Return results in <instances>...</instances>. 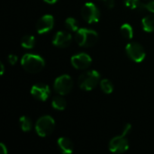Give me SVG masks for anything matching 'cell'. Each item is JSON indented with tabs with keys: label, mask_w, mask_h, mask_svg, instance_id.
Instances as JSON below:
<instances>
[{
	"label": "cell",
	"mask_w": 154,
	"mask_h": 154,
	"mask_svg": "<svg viewBox=\"0 0 154 154\" xmlns=\"http://www.w3.org/2000/svg\"><path fill=\"white\" fill-rule=\"evenodd\" d=\"M131 128H132V125L130 124L125 125L122 134L120 135H117V136L114 137L110 141L109 146H108L110 152H115V153H123V152H125L128 150L129 143H128V140H127L126 136L130 133Z\"/></svg>",
	"instance_id": "obj_1"
},
{
	"label": "cell",
	"mask_w": 154,
	"mask_h": 154,
	"mask_svg": "<svg viewBox=\"0 0 154 154\" xmlns=\"http://www.w3.org/2000/svg\"><path fill=\"white\" fill-rule=\"evenodd\" d=\"M21 64L24 70L29 73H37L40 72L45 66V61L43 58L40 55L26 53L23 56L21 60Z\"/></svg>",
	"instance_id": "obj_2"
},
{
	"label": "cell",
	"mask_w": 154,
	"mask_h": 154,
	"mask_svg": "<svg viewBox=\"0 0 154 154\" xmlns=\"http://www.w3.org/2000/svg\"><path fill=\"white\" fill-rule=\"evenodd\" d=\"M75 40L81 47H91L97 43L98 40V34L94 30L80 28L76 32Z\"/></svg>",
	"instance_id": "obj_3"
},
{
	"label": "cell",
	"mask_w": 154,
	"mask_h": 154,
	"mask_svg": "<svg viewBox=\"0 0 154 154\" xmlns=\"http://www.w3.org/2000/svg\"><path fill=\"white\" fill-rule=\"evenodd\" d=\"M100 83V74L97 70H88L79 78V86L82 90L91 91Z\"/></svg>",
	"instance_id": "obj_4"
},
{
	"label": "cell",
	"mask_w": 154,
	"mask_h": 154,
	"mask_svg": "<svg viewBox=\"0 0 154 154\" xmlns=\"http://www.w3.org/2000/svg\"><path fill=\"white\" fill-rule=\"evenodd\" d=\"M55 128V121L50 116H41L35 124V131L41 137L50 135Z\"/></svg>",
	"instance_id": "obj_5"
},
{
	"label": "cell",
	"mask_w": 154,
	"mask_h": 154,
	"mask_svg": "<svg viewBox=\"0 0 154 154\" xmlns=\"http://www.w3.org/2000/svg\"><path fill=\"white\" fill-rule=\"evenodd\" d=\"M53 88L58 94L61 96L67 95L71 91L73 88V80L71 77L67 74L61 75L55 79Z\"/></svg>",
	"instance_id": "obj_6"
},
{
	"label": "cell",
	"mask_w": 154,
	"mask_h": 154,
	"mask_svg": "<svg viewBox=\"0 0 154 154\" xmlns=\"http://www.w3.org/2000/svg\"><path fill=\"white\" fill-rule=\"evenodd\" d=\"M81 16L88 23H93L99 21L100 12L95 4L88 2L81 8Z\"/></svg>",
	"instance_id": "obj_7"
},
{
	"label": "cell",
	"mask_w": 154,
	"mask_h": 154,
	"mask_svg": "<svg viewBox=\"0 0 154 154\" xmlns=\"http://www.w3.org/2000/svg\"><path fill=\"white\" fill-rule=\"evenodd\" d=\"M125 51L128 57L134 62L140 63L145 59V51L138 42H130L125 47Z\"/></svg>",
	"instance_id": "obj_8"
},
{
	"label": "cell",
	"mask_w": 154,
	"mask_h": 154,
	"mask_svg": "<svg viewBox=\"0 0 154 154\" xmlns=\"http://www.w3.org/2000/svg\"><path fill=\"white\" fill-rule=\"evenodd\" d=\"M70 61H71L72 66L75 69H86L91 65L92 59L88 54H87L85 52H81V53H78V54H75L74 56H72L70 59Z\"/></svg>",
	"instance_id": "obj_9"
},
{
	"label": "cell",
	"mask_w": 154,
	"mask_h": 154,
	"mask_svg": "<svg viewBox=\"0 0 154 154\" xmlns=\"http://www.w3.org/2000/svg\"><path fill=\"white\" fill-rule=\"evenodd\" d=\"M31 94L35 99H37L39 101H46L48 99V97H50L51 90H50V88L48 85L42 84V83H38L32 87Z\"/></svg>",
	"instance_id": "obj_10"
},
{
	"label": "cell",
	"mask_w": 154,
	"mask_h": 154,
	"mask_svg": "<svg viewBox=\"0 0 154 154\" xmlns=\"http://www.w3.org/2000/svg\"><path fill=\"white\" fill-rule=\"evenodd\" d=\"M54 26V18L51 14L42 16L36 23V30L38 33L43 34L50 32Z\"/></svg>",
	"instance_id": "obj_11"
},
{
	"label": "cell",
	"mask_w": 154,
	"mask_h": 154,
	"mask_svg": "<svg viewBox=\"0 0 154 154\" xmlns=\"http://www.w3.org/2000/svg\"><path fill=\"white\" fill-rule=\"evenodd\" d=\"M72 42V36L69 32L59 31L55 33L52 39V43L59 48H66L69 46Z\"/></svg>",
	"instance_id": "obj_12"
},
{
	"label": "cell",
	"mask_w": 154,
	"mask_h": 154,
	"mask_svg": "<svg viewBox=\"0 0 154 154\" xmlns=\"http://www.w3.org/2000/svg\"><path fill=\"white\" fill-rule=\"evenodd\" d=\"M58 147L60 151L64 154H69L73 152V143L66 137H60L57 141Z\"/></svg>",
	"instance_id": "obj_13"
},
{
	"label": "cell",
	"mask_w": 154,
	"mask_h": 154,
	"mask_svg": "<svg viewBox=\"0 0 154 154\" xmlns=\"http://www.w3.org/2000/svg\"><path fill=\"white\" fill-rule=\"evenodd\" d=\"M143 29L147 32H154V15H147L142 20Z\"/></svg>",
	"instance_id": "obj_14"
},
{
	"label": "cell",
	"mask_w": 154,
	"mask_h": 154,
	"mask_svg": "<svg viewBox=\"0 0 154 154\" xmlns=\"http://www.w3.org/2000/svg\"><path fill=\"white\" fill-rule=\"evenodd\" d=\"M61 96V95H60ZM60 96H57L55 97L52 98V101H51V106L54 109L56 110H60V111H62L66 108V106H67V102L65 100L64 97H60Z\"/></svg>",
	"instance_id": "obj_15"
},
{
	"label": "cell",
	"mask_w": 154,
	"mask_h": 154,
	"mask_svg": "<svg viewBox=\"0 0 154 154\" xmlns=\"http://www.w3.org/2000/svg\"><path fill=\"white\" fill-rule=\"evenodd\" d=\"M35 44V38L32 35H25L22 38L21 45L24 49H32Z\"/></svg>",
	"instance_id": "obj_16"
},
{
	"label": "cell",
	"mask_w": 154,
	"mask_h": 154,
	"mask_svg": "<svg viewBox=\"0 0 154 154\" xmlns=\"http://www.w3.org/2000/svg\"><path fill=\"white\" fill-rule=\"evenodd\" d=\"M121 33L122 35L125 38V39H129L131 40L134 37V29L133 27L129 24V23H125L121 26L120 28Z\"/></svg>",
	"instance_id": "obj_17"
},
{
	"label": "cell",
	"mask_w": 154,
	"mask_h": 154,
	"mask_svg": "<svg viewBox=\"0 0 154 154\" xmlns=\"http://www.w3.org/2000/svg\"><path fill=\"white\" fill-rule=\"evenodd\" d=\"M100 88H101L102 91L106 94H111L114 90L113 83L107 79H104L100 80Z\"/></svg>",
	"instance_id": "obj_18"
},
{
	"label": "cell",
	"mask_w": 154,
	"mask_h": 154,
	"mask_svg": "<svg viewBox=\"0 0 154 154\" xmlns=\"http://www.w3.org/2000/svg\"><path fill=\"white\" fill-rule=\"evenodd\" d=\"M19 125L23 132H28L32 129V121L27 116H21L19 119Z\"/></svg>",
	"instance_id": "obj_19"
},
{
	"label": "cell",
	"mask_w": 154,
	"mask_h": 154,
	"mask_svg": "<svg viewBox=\"0 0 154 154\" xmlns=\"http://www.w3.org/2000/svg\"><path fill=\"white\" fill-rule=\"evenodd\" d=\"M65 25H66L67 29L71 32H77L79 30L78 21L73 17H68L65 20Z\"/></svg>",
	"instance_id": "obj_20"
},
{
	"label": "cell",
	"mask_w": 154,
	"mask_h": 154,
	"mask_svg": "<svg viewBox=\"0 0 154 154\" xmlns=\"http://www.w3.org/2000/svg\"><path fill=\"white\" fill-rule=\"evenodd\" d=\"M125 6L131 9H139V10H143V5L141 0H125Z\"/></svg>",
	"instance_id": "obj_21"
},
{
	"label": "cell",
	"mask_w": 154,
	"mask_h": 154,
	"mask_svg": "<svg viewBox=\"0 0 154 154\" xmlns=\"http://www.w3.org/2000/svg\"><path fill=\"white\" fill-rule=\"evenodd\" d=\"M143 9H146L147 11L154 14V0L151 1V2H148L147 4H144L143 5Z\"/></svg>",
	"instance_id": "obj_22"
},
{
	"label": "cell",
	"mask_w": 154,
	"mask_h": 154,
	"mask_svg": "<svg viewBox=\"0 0 154 154\" xmlns=\"http://www.w3.org/2000/svg\"><path fill=\"white\" fill-rule=\"evenodd\" d=\"M7 60H8V62H9L11 65H14V64L17 62L18 58H17V56L14 55V54H10V55H8Z\"/></svg>",
	"instance_id": "obj_23"
},
{
	"label": "cell",
	"mask_w": 154,
	"mask_h": 154,
	"mask_svg": "<svg viewBox=\"0 0 154 154\" xmlns=\"http://www.w3.org/2000/svg\"><path fill=\"white\" fill-rule=\"evenodd\" d=\"M105 2H106V7H108V8H110V9L114 8L115 5H116V1H115V0H105Z\"/></svg>",
	"instance_id": "obj_24"
},
{
	"label": "cell",
	"mask_w": 154,
	"mask_h": 154,
	"mask_svg": "<svg viewBox=\"0 0 154 154\" xmlns=\"http://www.w3.org/2000/svg\"><path fill=\"white\" fill-rule=\"evenodd\" d=\"M0 152H1L2 154H6L8 152L7 148H6V146L4 143H0Z\"/></svg>",
	"instance_id": "obj_25"
},
{
	"label": "cell",
	"mask_w": 154,
	"mask_h": 154,
	"mask_svg": "<svg viewBox=\"0 0 154 154\" xmlns=\"http://www.w3.org/2000/svg\"><path fill=\"white\" fill-rule=\"evenodd\" d=\"M0 75L2 76V75H4V72H5V66H4V64L1 62L0 63Z\"/></svg>",
	"instance_id": "obj_26"
},
{
	"label": "cell",
	"mask_w": 154,
	"mask_h": 154,
	"mask_svg": "<svg viewBox=\"0 0 154 154\" xmlns=\"http://www.w3.org/2000/svg\"><path fill=\"white\" fill-rule=\"evenodd\" d=\"M44 2H46L47 4H51V5H52V4H55L58 0H43Z\"/></svg>",
	"instance_id": "obj_27"
}]
</instances>
